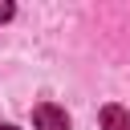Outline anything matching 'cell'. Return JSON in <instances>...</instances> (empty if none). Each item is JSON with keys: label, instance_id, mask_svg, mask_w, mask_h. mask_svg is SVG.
<instances>
[{"label": "cell", "instance_id": "obj_1", "mask_svg": "<svg viewBox=\"0 0 130 130\" xmlns=\"http://www.w3.org/2000/svg\"><path fill=\"white\" fill-rule=\"evenodd\" d=\"M32 126L37 130H69V114L61 106H53V102H41L32 110Z\"/></svg>", "mask_w": 130, "mask_h": 130}, {"label": "cell", "instance_id": "obj_2", "mask_svg": "<svg viewBox=\"0 0 130 130\" xmlns=\"http://www.w3.org/2000/svg\"><path fill=\"white\" fill-rule=\"evenodd\" d=\"M102 130H130V110L106 106V110H102Z\"/></svg>", "mask_w": 130, "mask_h": 130}, {"label": "cell", "instance_id": "obj_3", "mask_svg": "<svg viewBox=\"0 0 130 130\" xmlns=\"http://www.w3.org/2000/svg\"><path fill=\"white\" fill-rule=\"evenodd\" d=\"M8 16H12V4H8V0H0V20H8Z\"/></svg>", "mask_w": 130, "mask_h": 130}, {"label": "cell", "instance_id": "obj_4", "mask_svg": "<svg viewBox=\"0 0 130 130\" xmlns=\"http://www.w3.org/2000/svg\"><path fill=\"white\" fill-rule=\"evenodd\" d=\"M0 130H16V126H0Z\"/></svg>", "mask_w": 130, "mask_h": 130}]
</instances>
